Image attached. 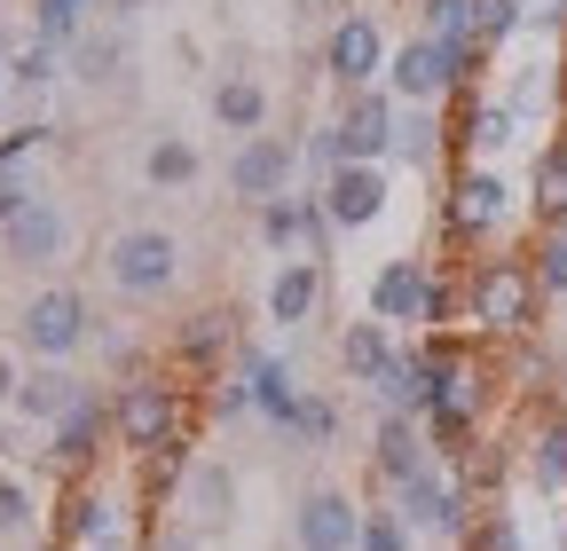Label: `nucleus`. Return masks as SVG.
<instances>
[{"instance_id": "obj_1", "label": "nucleus", "mask_w": 567, "mask_h": 551, "mask_svg": "<svg viewBox=\"0 0 567 551\" xmlns=\"http://www.w3.org/2000/svg\"><path fill=\"white\" fill-rule=\"evenodd\" d=\"M457 292H465V331L473 339H528L544 323V284L528 252H481L457 268Z\"/></svg>"}, {"instance_id": "obj_25", "label": "nucleus", "mask_w": 567, "mask_h": 551, "mask_svg": "<svg viewBox=\"0 0 567 551\" xmlns=\"http://www.w3.org/2000/svg\"><path fill=\"white\" fill-rule=\"evenodd\" d=\"M371 394H379V409H394V418H425V355L402 347V355L371 378Z\"/></svg>"}, {"instance_id": "obj_21", "label": "nucleus", "mask_w": 567, "mask_h": 551, "mask_svg": "<svg viewBox=\"0 0 567 551\" xmlns=\"http://www.w3.org/2000/svg\"><path fill=\"white\" fill-rule=\"evenodd\" d=\"M213 118H221V134L252 143V134H268V87L252 72H221L213 80Z\"/></svg>"}, {"instance_id": "obj_41", "label": "nucleus", "mask_w": 567, "mask_h": 551, "mask_svg": "<svg viewBox=\"0 0 567 551\" xmlns=\"http://www.w3.org/2000/svg\"><path fill=\"white\" fill-rule=\"evenodd\" d=\"M142 551H205V543H197L189 528H158V536H151V543H142Z\"/></svg>"}, {"instance_id": "obj_18", "label": "nucleus", "mask_w": 567, "mask_h": 551, "mask_svg": "<svg viewBox=\"0 0 567 551\" xmlns=\"http://www.w3.org/2000/svg\"><path fill=\"white\" fill-rule=\"evenodd\" d=\"M425 465H434V434H425V418H379V434H371V472L386 480V489H402V480H417Z\"/></svg>"}, {"instance_id": "obj_20", "label": "nucleus", "mask_w": 567, "mask_h": 551, "mask_svg": "<svg viewBox=\"0 0 567 551\" xmlns=\"http://www.w3.org/2000/svg\"><path fill=\"white\" fill-rule=\"evenodd\" d=\"M80 394H87V378H71V363H32V371L17 378V418H24V426H55Z\"/></svg>"}, {"instance_id": "obj_11", "label": "nucleus", "mask_w": 567, "mask_h": 551, "mask_svg": "<svg viewBox=\"0 0 567 551\" xmlns=\"http://www.w3.org/2000/svg\"><path fill=\"white\" fill-rule=\"evenodd\" d=\"M292 181H300V143H284V134H252V143L229 150V197L252 205V214L268 197H292Z\"/></svg>"}, {"instance_id": "obj_30", "label": "nucleus", "mask_w": 567, "mask_h": 551, "mask_svg": "<svg viewBox=\"0 0 567 551\" xmlns=\"http://www.w3.org/2000/svg\"><path fill=\"white\" fill-rule=\"evenodd\" d=\"M63 55H71V72H80L87 87H111V80L126 72V48H118L111 32H80V40L63 48Z\"/></svg>"}, {"instance_id": "obj_44", "label": "nucleus", "mask_w": 567, "mask_h": 551, "mask_svg": "<svg viewBox=\"0 0 567 551\" xmlns=\"http://www.w3.org/2000/svg\"><path fill=\"white\" fill-rule=\"evenodd\" d=\"M0 80H9V48H0Z\"/></svg>"}, {"instance_id": "obj_43", "label": "nucleus", "mask_w": 567, "mask_h": 551, "mask_svg": "<svg viewBox=\"0 0 567 551\" xmlns=\"http://www.w3.org/2000/svg\"><path fill=\"white\" fill-rule=\"evenodd\" d=\"M103 9H111V17H142V9H151V0H103Z\"/></svg>"}, {"instance_id": "obj_2", "label": "nucleus", "mask_w": 567, "mask_h": 551, "mask_svg": "<svg viewBox=\"0 0 567 551\" xmlns=\"http://www.w3.org/2000/svg\"><path fill=\"white\" fill-rule=\"evenodd\" d=\"M513 229V181H505V166H450V189H442V237L465 252V260H481V252H496V237Z\"/></svg>"}, {"instance_id": "obj_8", "label": "nucleus", "mask_w": 567, "mask_h": 551, "mask_svg": "<svg viewBox=\"0 0 567 551\" xmlns=\"http://www.w3.org/2000/svg\"><path fill=\"white\" fill-rule=\"evenodd\" d=\"M450 103H457V111H450V150H457V166H496V158L520 143V118H513L505 95L465 87V95H450Z\"/></svg>"}, {"instance_id": "obj_10", "label": "nucleus", "mask_w": 567, "mask_h": 551, "mask_svg": "<svg viewBox=\"0 0 567 551\" xmlns=\"http://www.w3.org/2000/svg\"><path fill=\"white\" fill-rule=\"evenodd\" d=\"M103 449H111V402L87 386V394L48 426V465H55L63 480H87V472H103Z\"/></svg>"}, {"instance_id": "obj_5", "label": "nucleus", "mask_w": 567, "mask_h": 551, "mask_svg": "<svg viewBox=\"0 0 567 551\" xmlns=\"http://www.w3.org/2000/svg\"><path fill=\"white\" fill-rule=\"evenodd\" d=\"M394 512H402V528L410 536H442V543H465V528L481 520V505H473V489L434 457L417 480H402L394 489Z\"/></svg>"}, {"instance_id": "obj_24", "label": "nucleus", "mask_w": 567, "mask_h": 551, "mask_svg": "<svg viewBox=\"0 0 567 551\" xmlns=\"http://www.w3.org/2000/svg\"><path fill=\"white\" fill-rule=\"evenodd\" d=\"M442 150H450V126L425 111V103H402V118H394V158H386V166H417V174H425Z\"/></svg>"}, {"instance_id": "obj_3", "label": "nucleus", "mask_w": 567, "mask_h": 551, "mask_svg": "<svg viewBox=\"0 0 567 551\" xmlns=\"http://www.w3.org/2000/svg\"><path fill=\"white\" fill-rule=\"evenodd\" d=\"M103 284H111L118 300H134V308L174 300V284H182V237L158 229V221L118 229V237L103 245Z\"/></svg>"}, {"instance_id": "obj_17", "label": "nucleus", "mask_w": 567, "mask_h": 551, "mask_svg": "<svg viewBox=\"0 0 567 551\" xmlns=\"http://www.w3.org/2000/svg\"><path fill=\"white\" fill-rule=\"evenodd\" d=\"M323 292H331V268L323 260H284L276 276H268V323L276 331H308L316 315H323Z\"/></svg>"}, {"instance_id": "obj_27", "label": "nucleus", "mask_w": 567, "mask_h": 551, "mask_svg": "<svg viewBox=\"0 0 567 551\" xmlns=\"http://www.w3.org/2000/svg\"><path fill=\"white\" fill-rule=\"evenodd\" d=\"M528 205H536V221H567V134H551V143L536 150V181H528Z\"/></svg>"}, {"instance_id": "obj_19", "label": "nucleus", "mask_w": 567, "mask_h": 551, "mask_svg": "<svg viewBox=\"0 0 567 551\" xmlns=\"http://www.w3.org/2000/svg\"><path fill=\"white\" fill-rule=\"evenodd\" d=\"M520 465H528V480L544 497H567V409H536L528 418V434H520Z\"/></svg>"}, {"instance_id": "obj_7", "label": "nucleus", "mask_w": 567, "mask_h": 551, "mask_svg": "<svg viewBox=\"0 0 567 551\" xmlns=\"http://www.w3.org/2000/svg\"><path fill=\"white\" fill-rule=\"evenodd\" d=\"M386 32H379V17L371 9H347L331 32H323V80L339 87V95H354V87H379L386 80Z\"/></svg>"}, {"instance_id": "obj_38", "label": "nucleus", "mask_w": 567, "mask_h": 551, "mask_svg": "<svg viewBox=\"0 0 567 551\" xmlns=\"http://www.w3.org/2000/svg\"><path fill=\"white\" fill-rule=\"evenodd\" d=\"M292 434L300 441H339V402H323V394H300V418H292Z\"/></svg>"}, {"instance_id": "obj_16", "label": "nucleus", "mask_w": 567, "mask_h": 551, "mask_svg": "<svg viewBox=\"0 0 567 551\" xmlns=\"http://www.w3.org/2000/svg\"><path fill=\"white\" fill-rule=\"evenodd\" d=\"M229 371L252 386V418H268V426H284V434H292V418H300V378L292 371H284V355H268V347H237L229 355Z\"/></svg>"}, {"instance_id": "obj_13", "label": "nucleus", "mask_w": 567, "mask_h": 551, "mask_svg": "<svg viewBox=\"0 0 567 551\" xmlns=\"http://www.w3.org/2000/svg\"><path fill=\"white\" fill-rule=\"evenodd\" d=\"M0 252H9L17 268H55V260L71 252V214H63L55 197H40V189H32L17 214L0 221Z\"/></svg>"}, {"instance_id": "obj_26", "label": "nucleus", "mask_w": 567, "mask_h": 551, "mask_svg": "<svg viewBox=\"0 0 567 551\" xmlns=\"http://www.w3.org/2000/svg\"><path fill=\"white\" fill-rule=\"evenodd\" d=\"M197 174H205V158L189 134H151V150H142V181L151 189H189Z\"/></svg>"}, {"instance_id": "obj_40", "label": "nucleus", "mask_w": 567, "mask_h": 551, "mask_svg": "<svg viewBox=\"0 0 567 551\" xmlns=\"http://www.w3.org/2000/svg\"><path fill=\"white\" fill-rule=\"evenodd\" d=\"M213 409H221V418H245V409H252V386H245L237 371H221V378H213Z\"/></svg>"}, {"instance_id": "obj_23", "label": "nucleus", "mask_w": 567, "mask_h": 551, "mask_svg": "<svg viewBox=\"0 0 567 551\" xmlns=\"http://www.w3.org/2000/svg\"><path fill=\"white\" fill-rule=\"evenodd\" d=\"M221 355H237V331H229V308H197L182 331H174V363L182 371H213Z\"/></svg>"}, {"instance_id": "obj_42", "label": "nucleus", "mask_w": 567, "mask_h": 551, "mask_svg": "<svg viewBox=\"0 0 567 551\" xmlns=\"http://www.w3.org/2000/svg\"><path fill=\"white\" fill-rule=\"evenodd\" d=\"M17 378H24V371H17V355L0 347V409H17Z\"/></svg>"}, {"instance_id": "obj_6", "label": "nucleus", "mask_w": 567, "mask_h": 551, "mask_svg": "<svg viewBox=\"0 0 567 551\" xmlns=\"http://www.w3.org/2000/svg\"><path fill=\"white\" fill-rule=\"evenodd\" d=\"M434 284H442V268H434V260H417V252H394V260H379V276L363 284V315H379L386 331H425Z\"/></svg>"}, {"instance_id": "obj_29", "label": "nucleus", "mask_w": 567, "mask_h": 551, "mask_svg": "<svg viewBox=\"0 0 567 551\" xmlns=\"http://www.w3.org/2000/svg\"><path fill=\"white\" fill-rule=\"evenodd\" d=\"M520 32H528V9H520V0H473V48L505 55Z\"/></svg>"}, {"instance_id": "obj_33", "label": "nucleus", "mask_w": 567, "mask_h": 551, "mask_svg": "<svg viewBox=\"0 0 567 551\" xmlns=\"http://www.w3.org/2000/svg\"><path fill=\"white\" fill-rule=\"evenodd\" d=\"M528 268H536V284H544V300H567V221H551V229L536 237Z\"/></svg>"}, {"instance_id": "obj_32", "label": "nucleus", "mask_w": 567, "mask_h": 551, "mask_svg": "<svg viewBox=\"0 0 567 551\" xmlns=\"http://www.w3.org/2000/svg\"><path fill=\"white\" fill-rule=\"evenodd\" d=\"M87 0H32V40H48V48H71L87 24Z\"/></svg>"}, {"instance_id": "obj_34", "label": "nucleus", "mask_w": 567, "mask_h": 551, "mask_svg": "<svg viewBox=\"0 0 567 551\" xmlns=\"http://www.w3.org/2000/svg\"><path fill=\"white\" fill-rule=\"evenodd\" d=\"M55 63H63V48H48V40H24V48L9 55V87H17V95H40V87L55 80Z\"/></svg>"}, {"instance_id": "obj_15", "label": "nucleus", "mask_w": 567, "mask_h": 551, "mask_svg": "<svg viewBox=\"0 0 567 551\" xmlns=\"http://www.w3.org/2000/svg\"><path fill=\"white\" fill-rule=\"evenodd\" d=\"M316 197H323V214H331V229H371V221H386V166H339V174H323L316 181Z\"/></svg>"}, {"instance_id": "obj_9", "label": "nucleus", "mask_w": 567, "mask_h": 551, "mask_svg": "<svg viewBox=\"0 0 567 551\" xmlns=\"http://www.w3.org/2000/svg\"><path fill=\"white\" fill-rule=\"evenodd\" d=\"M252 229H260V245L268 252H284V260H323L331 268V214H323V197L316 189H300V197H268L260 214H252Z\"/></svg>"}, {"instance_id": "obj_28", "label": "nucleus", "mask_w": 567, "mask_h": 551, "mask_svg": "<svg viewBox=\"0 0 567 551\" xmlns=\"http://www.w3.org/2000/svg\"><path fill=\"white\" fill-rule=\"evenodd\" d=\"M182 505H189V536H197V528H221V520H229V505H237V480H229V465H197Z\"/></svg>"}, {"instance_id": "obj_36", "label": "nucleus", "mask_w": 567, "mask_h": 551, "mask_svg": "<svg viewBox=\"0 0 567 551\" xmlns=\"http://www.w3.org/2000/svg\"><path fill=\"white\" fill-rule=\"evenodd\" d=\"M32 520H40L32 489H24L17 472H0V543H17V536H32Z\"/></svg>"}, {"instance_id": "obj_12", "label": "nucleus", "mask_w": 567, "mask_h": 551, "mask_svg": "<svg viewBox=\"0 0 567 551\" xmlns=\"http://www.w3.org/2000/svg\"><path fill=\"white\" fill-rule=\"evenodd\" d=\"M394 118H402V103L386 95V87H354L347 103H339V158L347 166H386L394 158Z\"/></svg>"}, {"instance_id": "obj_35", "label": "nucleus", "mask_w": 567, "mask_h": 551, "mask_svg": "<svg viewBox=\"0 0 567 551\" xmlns=\"http://www.w3.org/2000/svg\"><path fill=\"white\" fill-rule=\"evenodd\" d=\"M354 551H417V536L402 528L394 505H363V543H354Z\"/></svg>"}, {"instance_id": "obj_22", "label": "nucleus", "mask_w": 567, "mask_h": 551, "mask_svg": "<svg viewBox=\"0 0 567 551\" xmlns=\"http://www.w3.org/2000/svg\"><path fill=\"white\" fill-rule=\"evenodd\" d=\"M394 355H402V347H394V331H386L379 315H354V323L339 331V371H347L354 386H371Z\"/></svg>"}, {"instance_id": "obj_14", "label": "nucleus", "mask_w": 567, "mask_h": 551, "mask_svg": "<svg viewBox=\"0 0 567 551\" xmlns=\"http://www.w3.org/2000/svg\"><path fill=\"white\" fill-rule=\"evenodd\" d=\"M363 543V505L347 489H308L292 505V551H354Z\"/></svg>"}, {"instance_id": "obj_4", "label": "nucleus", "mask_w": 567, "mask_h": 551, "mask_svg": "<svg viewBox=\"0 0 567 551\" xmlns=\"http://www.w3.org/2000/svg\"><path fill=\"white\" fill-rule=\"evenodd\" d=\"M87 339H95V315H87V292H71V284H40L17 308V347L32 363H71Z\"/></svg>"}, {"instance_id": "obj_31", "label": "nucleus", "mask_w": 567, "mask_h": 551, "mask_svg": "<svg viewBox=\"0 0 567 551\" xmlns=\"http://www.w3.org/2000/svg\"><path fill=\"white\" fill-rule=\"evenodd\" d=\"M417 32L465 48V40H473V0H417Z\"/></svg>"}, {"instance_id": "obj_39", "label": "nucleus", "mask_w": 567, "mask_h": 551, "mask_svg": "<svg viewBox=\"0 0 567 551\" xmlns=\"http://www.w3.org/2000/svg\"><path fill=\"white\" fill-rule=\"evenodd\" d=\"M300 158H308L316 174H339V166H347V158H339V126H331V118L300 134Z\"/></svg>"}, {"instance_id": "obj_37", "label": "nucleus", "mask_w": 567, "mask_h": 551, "mask_svg": "<svg viewBox=\"0 0 567 551\" xmlns=\"http://www.w3.org/2000/svg\"><path fill=\"white\" fill-rule=\"evenodd\" d=\"M457 551H520V520L488 505V512H481V520L465 528V543H457Z\"/></svg>"}]
</instances>
